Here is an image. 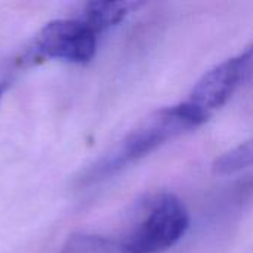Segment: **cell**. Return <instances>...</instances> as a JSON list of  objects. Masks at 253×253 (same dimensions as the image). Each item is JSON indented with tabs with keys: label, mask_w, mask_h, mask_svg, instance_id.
Listing matches in <instances>:
<instances>
[{
	"label": "cell",
	"mask_w": 253,
	"mask_h": 253,
	"mask_svg": "<svg viewBox=\"0 0 253 253\" xmlns=\"http://www.w3.org/2000/svg\"><path fill=\"white\" fill-rule=\"evenodd\" d=\"M61 253H130L122 240H114L108 237H101L95 234L76 233L71 234Z\"/></svg>",
	"instance_id": "cell-6"
},
{
	"label": "cell",
	"mask_w": 253,
	"mask_h": 253,
	"mask_svg": "<svg viewBox=\"0 0 253 253\" xmlns=\"http://www.w3.org/2000/svg\"><path fill=\"white\" fill-rule=\"evenodd\" d=\"M209 119L187 101L159 108L138 123L108 154L86 169L80 175L79 184L84 187L102 181L148 156L168 141L205 125Z\"/></svg>",
	"instance_id": "cell-1"
},
{
	"label": "cell",
	"mask_w": 253,
	"mask_h": 253,
	"mask_svg": "<svg viewBox=\"0 0 253 253\" xmlns=\"http://www.w3.org/2000/svg\"><path fill=\"white\" fill-rule=\"evenodd\" d=\"M9 87V83L7 82H0V99L3 96V93L6 92V89Z\"/></svg>",
	"instance_id": "cell-8"
},
{
	"label": "cell",
	"mask_w": 253,
	"mask_h": 253,
	"mask_svg": "<svg viewBox=\"0 0 253 253\" xmlns=\"http://www.w3.org/2000/svg\"><path fill=\"white\" fill-rule=\"evenodd\" d=\"M252 61L253 43L239 55L231 56L206 71L194 84L188 99L185 101L211 117L212 113L225 105L236 92Z\"/></svg>",
	"instance_id": "cell-4"
},
{
	"label": "cell",
	"mask_w": 253,
	"mask_h": 253,
	"mask_svg": "<svg viewBox=\"0 0 253 253\" xmlns=\"http://www.w3.org/2000/svg\"><path fill=\"white\" fill-rule=\"evenodd\" d=\"M253 166V138L224 153L213 162L215 175H233Z\"/></svg>",
	"instance_id": "cell-7"
},
{
	"label": "cell",
	"mask_w": 253,
	"mask_h": 253,
	"mask_svg": "<svg viewBox=\"0 0 253 253\" xmlns=\"http://www.w3.org/2000/svg\"><path fill=\"white\" fill-rule=\"evenodd\" d=\"M190 216L184 203L172 193H160L141 208V216L122 240L130 253H162L187 233Z\"/></svg>",
	"instance_id": "cell-2"
},
{
	"label": "cell",
	"mask_w": 253,
	"mask_h": 253,
	"mask_svg": "<svg viewBox=\"0 0 253 253\" xmlns=\"http://www.w3.org/2000/svg\"><path fill=\"white\" fill-rule=\"evenodd\" d=\"M142 6L141 1L129 0H95L84 6L83 16L80 18L96 34L120 24L132 10Z\"/></svg>",
	"instance_id": "cell-5"
},
{
	"label": "cell",
	"mask_w": 253,
	"mask_h": 253,
	"mask_svg": "<svg viewBox=\"0 0 253 253\" xmlns=\"http://www.w3.org/2000/svg\"><path fill=\"white\" fill-rule=\"evenodd\" d=\"M98 34L80 18L47 22L34 40L37 53L68 62H89L96 52Z\"/></svg>",
	"instance_id": "cell-3"
}]
</instances>
